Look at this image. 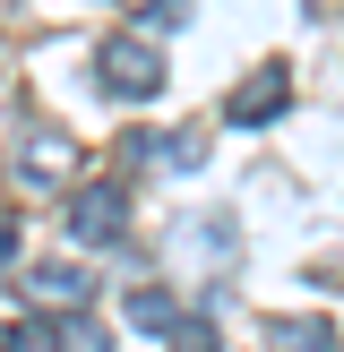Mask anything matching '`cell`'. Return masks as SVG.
Wrapping results in <instances>:
<instances>
[{
  "label": "cell",
  "instance_id": "1",
  "mask_svg": "<svg viewBox=\"0 0 344 352\" xmlns=\"http://www.w3.org/2000/svg\"><path fill=\"white\" fill-rule=\"evenodd\" d=\"M95 78H103V95H112V103H147V95H164V43H155V34H103Z\"/></svg>",
  "mask_w": 344,
  "mask_h": 352
},
{
  "label": "cell",
  "instance_id": "2",
  "mask_svg": "<svg viewBox=\"0 0 344 352\" xmlns=\"http://www.w3.org/2000/svg\"><path fill=\"white\" fill-rule=\"evenodd\" d=\"M129 232V198H120V181H95L69 198V241H86V250H112V241Z\"/></svg>",
  "mask_w": 344,
  "mask_h": 352
},
{
  "label": "cell",
  "instance_id": "3",
  "mask_svg": "<svg viewBox=\"0 0 344 352\" xmlns=\"http://www.w3.org/2000/svg\"><path fill=\"white\" fill-rule=\"evenodd\" d=\"M284 95H292V69H284V60H267V69H250V86H233L224 120H233V129H258V120L284 112Z\"/></svg>",
  "mask_w": 344,
  "mask_h": 352
},
{
  "label": "cell",
  "instance_id": "4",
  "mask_svg": "<svg viewBox=\"0 0 344 352\" xmlns=\"http://www.w3.org/2000/svg\"><path fill=\"white\" fill-rule=\"evenodd\" d=\"M69 164H78V146H69L61 129H26V146H17V181L26 189H52Z\"/></svg>",
  "mask_w": 344,
  "mask_h": 352
},
{
  "label": "cell",
  "instance_id": "5",
  "mask_svg": "<svg viewBox=\"0 0 344 352\" xmlns=\"http://www.w3.org/2000/svg\"><path fill=\"white\" fill-rule=\"evenodd\" d=\"M26 292H34V301H61V309H86L95 275H86V267H34V275H26Z\"/></svg>",
  "mask_w": 344,
  "mask_h": 352
},
{
  "label": "cell",
  "instance_id": "6",
  "mask_svg": "<svg viewBox=\"0 0 344 352\" xmlns=\"http://www.w3.org/2000/svg\"><path fill=\"white\" fill-rule=\"evenodd\" d=\"M52 336H61V352H112V327H103L95 309H61Z\"/></svg>",
  "mask_w": 344,
  "mask_h": 352
},
{
  "label": "cell",
  "instance_id": "7",
  "mask_svg": "<svg viewBox=\"0 0 344 352\" xmlns=\"http://www.w3.org/2000/svg\"><path fill=\"white\" fill-rule=\"evenodd\" d=\"M129 327H147V336H172V327H181V309H172V292L138 284V292H129Z\"/></svg>",
  "mask_w": 344,
  "mask_h": 352
},
{
  "label": "cell",
  "instance_id": "8",
  "mask_svg": "<svg viewBox=\"0 0 344 352\" xmlns=\"http://www.w3.org/2000/svg\"><path fill=\"white\" fill-rule=\"evenodd\" d=\"M275 344L284 352H327L336 336H327V318H275Z\"/></svg>",
  "mask_w": 344,
  "mask_h": 352
},
{
  "label": "cell",
  "instance_id": "9",
  "mask_svg": "<svg viewBox=\"0 0 344 352\" xmlns=\"http://www.w3.org/2000/svg\"><path fill=\"white\" fill-rule=\"evenodd\" d=\"M0 352H61V336L43 318H17V327H0Z\"/></svg>",
  "mask_w": 344,
  "mask_h": 352
},
{
  "label": "cell",
  "instance_id": "10",
  "mask_svg": "<svg viewBox=\"0 0 344 352\" xmlns=\"http://www.w3.org/2000/svg\"><path fill=\"white\" fill-rule=\"evenodd\" d=\"M172 352H224L215 318H189V309H181V327H172Z\"/></svg>",
  "mask_w": 344,
  "mask_h": 352
},
{
  "label": "cell",
  "instance_id": "11",
  "mask_svg": "<svg viewBox=\"0 0 344 352\" xmlns=\"http://www.w3.org/2000/svg\"><path fill=\"white\" fill-rule=\"evenodd\" d=\"M9 258H17V215L0 206V275H9Z\"/></svg>",
  "mask_w": 344,
  "mask_h": 352
}]
</instances>
